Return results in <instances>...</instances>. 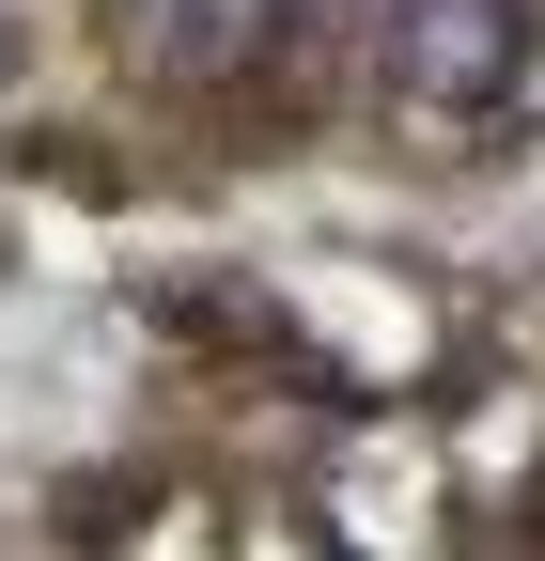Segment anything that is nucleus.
I'll use <instances>...</instances> for the list:
<instances>
[{"label": "nucleus", "mask_w": 545, "mask_h": 561, "mask_svg": "<svg viewBox=\"0 0 545 561\" xmlns=\"http://www.w3.org/2000/svg\"><path fill=\"white\" fill-rule=\"evenodd\" d=\"M530 62H545L530 0H390V110L437 125V140L499 125V110L530 94Z\"/></svg>", "instance_id": "1"}, {"label": "nucleus", "mask_w": 545, "mask_h": 561, "mask_svg": "<svg viewBox=\"0 0 545 561\" xmlns=\"http://www.w3.org/2000/svg\"><path fill=\"white\" fill-rule=\"evenodd\" d=\"M125 79L141 94H234L250 62H265V32H281V0H125Z\"/></svg>", "instance_id": "2"}]
</instances>
